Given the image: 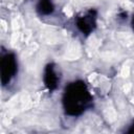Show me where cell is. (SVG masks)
I'll return each instance as SVG.
<instances>
[{"instance_id":"obj_1","label":"cell","mask_w":134,"mask_h":134,"mask_svg":"<svg viewBox=\"0 0 134 134\" xmlns=\"http://www.w3.org/2000/svg\"><path fill=\"white\" fill-rule=\"evenodd\" d=\"M92 96L83 81H74L68 84L63 94V107L68 115L76 116L89 108Z\"/></svg>"},{"instance_id":"obj_2","label":"cell","mask_w":134,"mask_h":134,"mask_svg":"<svg viewBox=\"0 0 134 134\" xmlns=\"http://www.w3.org/2000/svg\"><path fill=\"white\" fill-rule=\"evenodd\" d=\"M1 70V83L2 85L8 84L18 71V62L17 58L13 52H7L1 57L0 63Z\"/></svg>"},{"instance_id":"obj_3","label":"cell","mask_w":134,"mask_h":134,"mask_svg":"<svg viewBox=\"0 0 134 134\" xmlns=\"http://www.w3.org/2000/svg\"><path fill=\"white\" fill-rule=\"evenodd\" d=\"M75 25L82 34L86 36L91 34L96 26V12L94 9H89L84 15L77 16Z\"/></svg>"},{"instance_id":"obj_4","label":"cell","mask_w":134,"mask_h":134,"mask_svg":"<svg viewBox=\"0 0 134 134\" xmlns=\"http://www.w3.org/2000/svg\"><path fill=\"white\" fill-rule=\"evenodd\" d=\"M43 81L44 85L49 91H53L58 87L59 83V77L54 69V65L52 63L47 64L45 69H44V75H43Z\"/></svg>"},{"instance_id":"obj_5","label":"cell","mask_w":134,"mask_h":134,"mask_svg":"<svg viewBox=\"0 0 134 134\" xmlns=\"http://www.w3.org/2000/svg\"><path fill=\"white\" fill-rule=\"evenodd\" d=\"M36 7L37 12L43 16H48L54 10V5L51 0H38Z\"/></svg>"},{"instance_id":"obj_6","label":"cell","mask_w":134,"mask_h":134,"mask_svg":"<svg viewBox=\"0 0 134 134\" xmlns=\"http://www.w3.org/2000/svg\"><path fill=\"white\" fill-rule=\"evenodd\" d=\"M128 132H129V133H133V132H134V122L132 124V126H131V128H130V130H129Z\"/></svg>"},{"instance_id":"obj_7","label":"cell","mask_w":134,"mask_h":134,"mask_svg":"<svg viewBox=\"0 0 134 134\" xmlns=\"http://www.w3.org/2000/svg\"><path fill=\"white\" fill-rule=\"evenodd\" d=\"M132 24H133V28H134V16H133V19H132Z\"/></svg>"}]
</instances>
